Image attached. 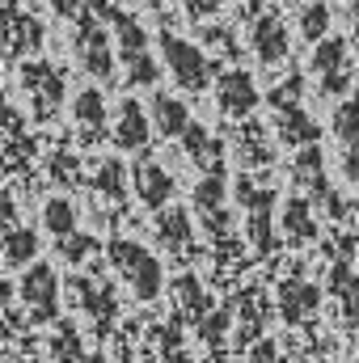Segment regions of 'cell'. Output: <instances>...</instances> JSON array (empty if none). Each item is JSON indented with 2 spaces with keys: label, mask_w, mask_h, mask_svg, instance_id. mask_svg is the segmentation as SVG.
Returning a JSON list of instances; mask_svg holds the SVG:
<instances>
[{
  "label": "cell",
  "mask_w": 359,
  "mask_h": 363,
  "mask_svg": "<svg viewBox=\"0 0 359 363\" xmlns=\"http://www.w3.org/2000/svg\"><path fill=\"white\" fill-rule=\"evenodd\" d=\"M250 51H254V60L270 68V64H283L287 60V51H292V34H287V26H283V17L279 13H254V26H250Z\"/></svg>",
  "instance_id": "ba28073f"
},
{
  "label": "cell",
  "mask_w": 359,
  "mask_h": 363,
  "mask_svg": "<svg viewBox=\"0 0 359 363\" xmlns=\"http://www.w3.org/2000/svg\"><path fill=\"white\" fill-rule=\"evenodd\" d=\"M258 101H263V89L254 85V77H250L245 68H233V72L220 77V85H216V106H220L224 118H250V114L258 110Z\"/></svg>",
  "instance_id": "8fae6325"
},
{
  "label": "cell",
  "mask_w": 359,
  "mask_h": 363,
  "mask_svg": "<svg viewBox=\"0 0 359 363\" xmlns=\"http://www.w3.org/2000/svg\"><path fill=\"white\" fill-rule=\"evenodd\" d=\"M93 9L110 21L114 51L127 64V85H157L161 68H157V60L148 51V30L140 26V17L127 13V9H118V4H110V0H93Z\"/></svg>",
  "instance_id": "6da1fadb"
},
{
  "label": "cell",
  "mask_w": 359,
  "mask_h": 363,
  "mask_svg": "<svg viewBox=\"0 0 359 363\" xmlns=\"http://www.w3.org/2000/svg\"><path fill=\"white\" fill-rule=\"evenodd\" d=\"M51 4L60 9V17H72V21H77V13L85 9V0H51Z\"/></svg>",
  "instance_id": "836d02e7"
},
{
  "label": "cell",
  "mask_w": 359,
  "mask_h": 363,
  "mask_svg": "<svg viewBox=\"0 0 359 363\" xmlns=\"http://www.w3.org/2000/svg\"><path fill=\"white\" fill-rule=\"evenodd\" d=\"M300 97H304V77H300V72L283 77V81L267 93V101L275 106V110H292V106H300Z\"/></svg>",
  "instance_id": "83f0119b"
},
{
  "label": "cell",
  "mask_w": 359,
  "mask_h": 363,
  "mask_svg": "<svg viewBox=\"0 0 359 363\" xmlns=\"http://www.w3.org/2000/svg\"><path fill=\"white\" fill-rule=\"evenodd\" d=\"M279 118H275V127H279V140L287 144V148H304V144H321V123L313 118V114H304L300 106H292V110H275Z\"/></svg>",
  "instance_id": "d6986e66"
},
{
  "label": "cell",
  "mask_w": 359,
  "mask_h": 363,
  "mask_svg": "<svg viewBox=\"0 0 359 363\" xmlns=\"http://www.w3.org/2000/svg\"><path fill=\"white\" fill-rule=\"evenodd\" d=\"M21 85L30 93L38 118H47V114L64 101V77H60L51 64H26V68H21Z\"/></svg>",
  "instance_id": "5bb4252c"
},
{
  "label": "cell",
  "mask_w": 359,
  "mask_h": 363,
  "mask_svg": "<svg viewBox=\"0 0 359 363\" xmlns=\"http://www.w3.org/2000/svg\"><path fill=\"white\" fill-rule=\"evenodd\" d=\"M313 77L326 97H343L355 85V72H351V43L338 38V34H326L321 43H313Z\"/></svg>",
  "instance_id": "8992f818"
},
{
  "label": "cell",
  "mask_w": 359,
  "mask_h": 363,
  "mask_svg": "<svg viewBox=\"0 0 359 363\" xmlns=\"http://www.w3.org/2000/svg\"><path fill=\"white\" fill-rule=\"evenodd\" d=\"M351 43H355V51H359V17H355V30H351Z\"/></svg>",
  "instance_id": "8d00e7d4"
},
{
  "label": "cell",
  "mask_w": 359,
  "mask_h": 363,
  "mask_svg": "<svg viewBox=\"0 0 359 363\" xmlns=\"http://www.w3.org/2000/svg\"><path fill=\"white\" fill-rule=\"evenodd\" d=\"M13 220H17V211H13V203H9V199H0V233H9V228H17Z\"/></svg>",
  "instance_id": "d6a6232c"
},
{
  "label": "cell",
  "mask_w": 359,
  "mask_h": 363,
  "mask_svg": "<svg viewBox=\"0 0 359 363\" xmlns=\"http://www.w3.org/2000/svg\"><path fill=\"white\" fill-rule=\"evenodd\" d=\"M296 30H300L304 43H321V38L330 34V0H309V4L300 9Z\"/></svg>",
  "instance_id": "d4e9b609"
},
{
  "label": "cell",
  "mask_w": 359,
  "mask_h": 363,
  "mask_svg": "<svg viewBox=\"0 0 359 363\" xmlns=\"http://www.w3.org/2000/svg\"><path fill=\"white\" fill-rule=\"evenodd\" d=\"M182 148L203 174H224V148H220V140H211V131L203 123H190L182 131Z\"/></svg>",
  "instance_id": "ac0fdd59"
},
{
  "label": "cell",
  "mask_w": 359,
  "mask_h": 363,
  "mask_svg": "<svg viewBox=\"0 0 359 363\" xmlns=\"http://www.w3.org/2000/svg\"><path fill=\"white\" fill-rule=\"evenodd\" d=\"M330 131L338 140V161L351 186H359V97L338 101V110L330 114Z\"/></svg>",
  "instance_id": "9c48e42d"
},
{
  "label": "cell",
  "mask_w": 359,
  "mask_h": 363,
  "mask_svg": "<svg viewBox=\"0 0 359 363\" xmlns=\"http://www.w3.org/2000/svg\"><path fill=\"white\" fill-rule=\"evenodd\" d=\"M153 114L136 101V97H123L118 110H114V148L123 152H144L148 140H153Z\"/></svg>",
  "instance_id": "7c38bea8"
},
{
  "label": "cell",
  "mask_w": 359,
  "mask_h": 363,
  "mask_svg": "<svg viewBox=\"0 0 359 363\" xmlns=\"http://www.w3.org/2000/svg\"><path fill=\"white\" fill-rule=\"evenodd\" d=\"M317 308H321V287H317V283H296V279H287V283L279 287V317H283L287 325H304Z\"/></svg>",
  "instance_id": "2e32d148"
},
{
  "label": "cell",
  "mask_w": 359,
  "mask_h": 363,
  "mask_svg": "<svg viewBox=\"0 0 359 363\" xmlns=\"http://www.w3.org/2000/svg\"><path fill=\"white\" fill-rule=\"evenodd\" d=\"M194 211L203 216V211H216V207H224L228 203V178L224 174H203V178L194 182Z\"/></svg>",
  "instance_id": "484cf974"
},
{
  "label": "cell",
  "mask_w": 359,
  "mask_h": 363,
  "mask_svg": "<svg viewBox=\"0 0 359 363\" xmlns=\"http://www.w3.org/2000/svg\"><path fill=\"white\" fill-rule=\"evenodd\" d=\"M9 300H13V283H9V279H0V308H4Z\"/></svg>",
  "instance_id": "e575fe53"
},
{
  "label": "cell",
  "mask_w": 359,
  "mask_h": 363,
  "mask_svg": "<svg viewBox=\"0 0 359 363\" xmlns=\"http://www.w3.org/2000/svg\"><path fill=\"white\" fill-rule=\"evenodd\" d=\"M199 38H203V43H216V47H224V51L233 55V34H228V30H220V26H203Z\"/></svg>",
  "instance_id": "4dcf8cb0"
},
{
  "label": "cell",
  "mask_w": 359,
  "mask_h": 363,
  "mask_svg": "<svg viewBox=\"0 0 359 363\" xmlns=\"http://www.w3.org/2000/svg\"><path fill=\"white\" fill-rule=\"evenodd\" d=\"M131 186H136V199H140L148 211H161V207H170V199H174V178H170V169H161V161H153V157H136V165H131Z\"/></svg>",
  "instance_id": "4fadbf2b"
},
{
  "label": "cell",
  "mask_w": 359,
  "mask_h": 363,
  "mask_svg": "<svg viewBox=\"0 0 359 363\" xmlns=\"http://www.w3.org/2000/svg\"><path fill=\"white\" fill-rule=\"evenodd\" d=\"M157 237L170 254L186 258L190 254V241H194V220L186 207H161V220H157Z\"/></svg>",
  "instance_id": "ffe728a7"
},
{
  "label": "cell",
  "mask_w": 359,
  "mask_h": 363,
  "mask_svg": "<svg viewBox=\"0 0 359 363\" xmlns=\"http://www.w3.org/2000/svg\"><path fill=\"white\" fill-rule=\"evenodd\" d=\"M250 363H283V355H279V347H275V342H267V338H263V342L254 347Z\"/></svg>",
  "instance_id": "1f68e13d"
},
{
  "label": "cell",
  "mask_w": 359,
  "mask_h": 363,
  "mask_svg": "<svg viewBox=\"0 0 359 363\" xmlns=\"http://www.w3.org/2000/svg\"><path fill=\"white\" fill-rule=\"evenodd\" d=\"M321 363H326V359H321Z\"/></svg>",
  "instance_id": "ab89813d"
},
{
  "label": "cell",
  "mask_w": 359,
  "mask_h": 363,
  "mask_svg": "<svg viewBox=\"0 0 359 363\" xmlns=\"http://www.w3.org/2000/svg\"><path fill=\"white\" fill-rule=\"evenodd\" d=\"M144 4H148V9H165L170 0H144Z\"/></svg>",
  "instance_id": "d590c367"
},
{
  "label": "cell",
  "mask_w": 359,
  "mask_h": 363,
  "mask_svg": "<svg viewBox=\"0 0 359 363\" xmlns=\"http://www.w3.org/2000/svg\"><path fill=\"white\" fill-rule=\"evenodd\" d=\"M93 190L106 194V199H123V194H127V169H123L118 157L101 161V169H97V178H93Z\"/></svg>",
  "instance_id": "4316f807"
},
{
  "label": "cell",
  "mask_w": 359,
  "mask_h": 363,
  "mask_svg": "<svg viewBox=\"0 0 359 363\" xmlns=\"http://www.w3.org/2000/svg\"><path fill=\"white\" fill-rule=\"evenodd\" d=\"M263 4H267V0H250V9H254V13H263Z\"/></svg>",
  "instance_id": "74e56055"
},
{
  "label": "cell",
  "mask_w": 359,
  "mask_h": 363,
  "mask_svg": "<svg viewBox=\"0 0 359 363\" xmlns=\"http://www.w3.org/2000/svg\"><path fill=\"white\" fill-rule=\"evenodd\" d=\"M355 363H359V342H355Z\"/></svg>",
  "instance_id": "f35d334b"
},
{
  "label": "cell",
  "mask_w": 359,
  "mask_h": 363,
  "mask_svg": "<svg viewBox=\"0 0 359 363\" xmlns=\"http://www.w3.org/2000/svg\"><path fill=\"white\" fill-rule=\"evenodd\" d=\"M148 114H153V127L161 131V140H182V131L194 123L190 118V106L182 101V97H170V93H153V101H148Z\"/></svg>",
  "instance_id": "e0dca14e"
},
{
  "label": "cell",
  "mask_w": 359,
  "mask_h": 363,
  "mask_svg": "<svg viewBox=\"0 0 359 363\" xmlns=\"http://www.w3.org/2000/svg\"><path fill=\"white\" fill-rule=\"evenodd\" d=\"M114 34H110V21L85 4L81 13H77V60H81V68L97 77V81H110L114 77Z\"/></svg>",
  "instance_id": "3957f363"
},
{
  "label": "cell",
  "mask_w": 359,
  "mask_h": 363,
  "mask_svg": "<svg viewBox=\"0 0 359 363\" xmlns=\"http://www.w3.org/2000/svg\"><path fill=\"white\" fill-rule=\"evenodd\" d=\"M106 258H110V267L118 271V279L127 283V291H131L140 304H153V300L161 296V287H165V267H161V258L148 254L140 241L114 237V241L106 245Z\"/></svg>",
  "instance_id": "7a4b0ae2"
},
{
  "label": "cell",
  "mask_w": 359,
  "mask_h": 363,
  "mask_svg": "<svg viewBox=\"0 0 359 363\" xmlns=\"http://www.w3.org/2000/svg\"><path fill=\"white\" fill-rule=\"evenodd\" d=\"M161 60H165V68H170V77H174V85H182L186 93H203L207 89V81H211V72H216V64L207 60V51L203 47H194V43H186L178 38L174 30H161Z\"/></svg>",
  "instance_id": "277c9868"
},
{
  "label": "cell",
  "mask_w": 359,
  "mask_h": 363,
  "mask_svg": "<svg viewBox=\"0 0 359 363\" xmlns=\"http://www.w3.org/2000/svg\"><path fill=\"white\" fill-rule=\"evenodd\" d=\"M313 199L309 194H287L283 199V207H279V228L287 233V241H296V245H309V241H317V216H313Z\"/></svg>",
  "instance_id": "9a60e30c"
},
{
  "label": "cell",
  "mask_w": 359,
  "mask_h": 363,
  "mask_svg": "<svg viewBox=\"0 0 359 363\" xmlns=\"http://www.w3.org/2000/svg\"><path fill=\"white\" fill-rule=\"evenodd\" d=\"M21 300L34 308V321H51L55 317V308H60V279H55V271L47 267V262H30L26 267V274H21Z\"/></svg>",
  "instance_id": "30bf717a"
},
{
  "label": "cell",
  "mask_w": 359,
  "mask_h": 363,
  "mask_svg": "<svg viewBox=\"0 0 359 363\" xmlns=\"http://www.w3.org/2000/svg\"><path fill=\"white\" fill-rule=\"evenodd\" d=\"M330 291L338 296V304H343V313L359 321V274L347 267V262H334V271H330Z\"/></svg>",
  "instance_id": "603a6c76"
},
{
  "label": "cell",
  "mask_w": 359,
  "mask_h": 363,
  "mask_svg": "<svg viewBox=\"0 0 359 363\" xmlns=\"http://www.w3.org/2000/svg\"><path fill=\"white\" fill-rule=\"evenodd\" d=\"M233 199L245 207V233H250V245L270 254L275 250V190L258 186L250 174L233 182Z\"/></svg>",
  "instance_id": "5b68a950"
},
{
  "label": "cell",
  "mask_w": 359,
  "mask_h": 363,
  "mask_svg": "<svg viewBox=\"0 0 359 363\" xmlns=\"http://www.w3.org/2000/svg\"><path fill=\"white\" fill-rule=\"evenodd\" d=\"M60 254L68 258V262H85V258H93L97 254V237H89V233H68V237H60Z\"/></svg>",
  "instance_id": "f1b7e54d"
},
{
  "label": "cell",
  "mask_w": 359,
  "mask_h": 363,
  "mask_svg": "<svg viewBox=\"0 0 359 363\" xmlns=\"http://www.w3.org/2000/svg\"><path fill=\"white\" fill-rule=\"evenodd\" d=\"M0 254H4V262L9 267H30L34 258H38V233L34 228H9V233H0Z\"/></svg>",
  "instance_id": "7402d4cb"
},
{
  "label": "cell",
  "mask_w": 359,
  "mask_h": 363,
  "mask_svg": "<svg viewBox=\"0 0 359 363\" xmlns=\"http://www.w3.org/2000/svg\"><path fill=\"white\" fill-rule=\"evenodd\" d=\"M43 228L60 241V237H68V233H77V207H72V199H47L43 203Z\"/></svg>",
  "instance_id": "cb8c5ba5"
},
{
  "label": "cell",
  "mask_w": 359,
  "mask_h": 363,
  "mask_svg": "<svg viewBox=\"0 0 359 363\" xmlns=\"http://www.w3.org/2000/svg\"><path fill=\"white\" fill-rule=\"evenodd\" d=\"M182 4H186V17L190 21H207V17H216L224 9V0H182Z\"/></svg>",
  "instance_id": "f546056e"
},
{
  "label": "cell",
  "mask_w": 359,
  "mask_h": 363,
  "mask_svg": "<svg viewBox=\"0 0 359 363\" xmlns=\"http://www.w3.org/2000/svg\"><path fill=\"white\" fill-rule=\"evenodd\" d=\"M72 118L81 123V131L89 135V140H97L101 131H106V123H110V114H106V97H101V89H81L77 93V101H72Z\"/></svg>",
  "instance_id": "44dd1931"
},
{
  "label": "cell",
  "mask_w": 359,
  "mask_h": 363,
  "mask_svg": "<svg viewBox=\"0 0 359 363\" xmlns=\"http://www.w3.org/2000/svg\"><path fill=\"white\" fill-rule=\"evenodd\" d=\"M292 182H296V186H304V190H309V199H313L321 211H330V216H343V199L330 190L326 152H321L317 144H304V148H296V161H292Z\"/></svg>",
  "instance_id": "52a82bcc"
}]
</instances>
